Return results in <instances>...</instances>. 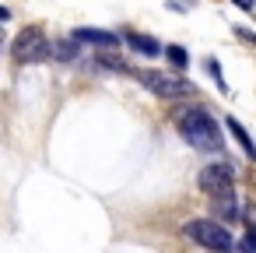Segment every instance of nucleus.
<instances>
[{"instance_id":"1","label":"nucleus","mask_w":256,"mask_h":253,"mask_svg":"<svg viewBox=\"0 0 256 253\" xmlns=\"http://www.w3.org/2000/svg\"><path fill=\"white\" fill-rule=\"evenodd\" d=\"M176 127L179 134L196 148V151H221L224 141H221V130L214 123V116L204 109V106H190V109H176Z\"/></svg>"},{"instance_id":"2","label":"nucleus","mask_w":256,"mask_h":253,"mask_svg":"<svg viewBox=\"0 0 256 253\" xmlns=\"http://www.w3.org/2000/svg\"><path fill=\"white\" fill-rule=\"evenodd\" d=\"M50 53H53V43L39 25L22 29V36L14 39V60L18 64H39V60H50Z\"/></svg>"},{"instance_id":"3","label":"nucleus","mask_w":256,"mask_h":253,"mask_svg":"<svg viewBox=\"0 0 256 253\" xmlns=\"http://www.w3.org/2000/svg\"><path fill=\"white\" fill-rule=\"evenodd\" d=\"M134 78L140 81V85H148L154 95H162V99H186V95H193V85L186 81V78H176V74H162V71H134Z\"/></svg>"},{"instance_id":"4","label":"nucleus","mask_w":256,"mask_h":253,"mask_svg":"<svg viewBox=\"0 0 256 253\" xmlns=\"http://www.w3.org/2000/svg\"><path fill=\"white\" fill-rule=\"evenodd\" d=\"M193 242H200V246H207V249H218V253H224V249H232V232L224 228V225H218V221H210V218H196V221H186V228H182Z\"/></svg>"},{"instance_id":"5","label":"nucleus","mask_w":256,"mask_h":253,"mask_svg":"<svg viewBox=\"0 0 256 253\" xmlns=\"http://www.w3.org/2000/svg\"><path fill=\"white\" fill-rule=\"evenodd\" d=\"M232 179H235V165H207L204 172H200V190H207V193H221V190H228L232 186Z\"/></svg>"},{"instance_id":"6","label":"nucleus","mask_w":256,"mask_h":253,"mask_svg":"<svg viewBox=\"0 0 256 253\" xmlns=\"http://www.w3.org/2000/svg\"><path fill=\"white\" fill-rule=\"evenodd\" d=\"M210 207H214V214H218L221 221H235V218H238V200H235L232 186L221 190V193H214V197H210Z\"/></svg>"},{"instance_id":"7","label":"nucleus","mask_w":256,"mask_h":253,"mask_svg":"<svg viewBox=\"0 0 256 253\" xmlns=\"http://www.w3.org/2000/svg\"><path fill=\"white\" fill-rule=\"evenodd\" d=\"M70 36H74L78 43H92V46H109V50H112V46L120 43V36H116V32H102V29H74Z\"/></svg>"},{"instance_id":"8","label":"nucleus","mask_w":256,"mask_h":253,"mask_svg":"<svg viewBox=\"0 0 256 253\" xmlns=\"http://www.w3.org/2000/svg\"><path fill=\"white\" fill-rule=\"evenodd\" d=\"M126 46L134 53H140V57H158L162 53V43L151 39V36H140V32H126Z\"/></svg>"},{"instance_id":"9","label":"nucleus","mask_w":256,"mask_h":253,"mask_svg":"<svg viewBox=\"0 0 256 253\" xmlns=\"http://www.w3.org/2000/svg\"><path fill=\"white\" fill-rule=\"evenodd\" d=\"M228 130H232V137L238 141V148L246 151V158H249V162H256V144H252V137L246 134V127H242L238 120H232V116H228Z\"/></svg>"},{"instance_id":"10","label":"nucleus","mask_w":256,"mask_h":253,"mask_svg":"<svg viewBox=\"0 0 256 253\" xmlns=\"http://www.w3.org/2000/svg\"><path fill=\"white\" fill-rule=\"evenodd\" d=\"M53 53H56V60H64V64H70V60H74V57L81 53V43H78V39L70 36V39H64V43H56V46H53Z\"/></svg>"},{"instance_id":"11","label":"nucleus","mask_w":256,"mask_h":253,"mask_svg":"<svg viewBox=\"0 0 256 253\" xmlns=\"http://www.w3.org/2000/svg\"><path fill=\"white\" fill-rule=\"evenodd\" d=\"M162 53H165V60H168L176 71H186V67H190V53H186L182 46H165Z\"/></svg>"},{"instance_id":"12","label":"nucleus","mask_w":256,"mask_h":253,"mask_svg":"<svg viewBox=\"0 0 256 253\" xmlns=\"http://www.w3.org/2000/svg\"><path fill=\"white\" fill-rule=\"evenodd\" d=\"M238 253H256V225H249L246 235L238 239Z\"/></svg>"},{"instance_id":"13","label":"nucleus","mask_w":256,"mask_h":253,"mask_svg":"<svg viewBox=\"0 0 256 253\" xmlns=\"http://www.w3.org/2000/svg\"><path fill=\"white\" fill-rule=\"evenodd\" d=\"M204 67H207V74L214 78V85H218L221 92H228V85H224V78H221V67H218V60H204Z\"/></svg>"},{"instance_id":"14","label":"nucleus","mask_w":256,"mask_h":253,"mask_svg":"<svg viewBox=\"0 0 256 253\" xmlns=\"http://www.w3.org/2000/svg\"><path fill=\"white\" fill-rule=\"evenodd\" d=\"M232 4H235V8H242V11H256L252 0H232Z\"/></svg>"},{"instance_id":"15","label":"nucleus","mask_w":256,"mask_h":253,"mask_svg":"<svg viewBox=\"0 0 256 253\" xmlns=\"http://www.w3.org/2000/svg\"><path fill=\"white\" fill-rule=\"evenodd\" d=\"M8 18H11V11H8V8H0V22H8Z\"/></svg>"}]
</instances>
